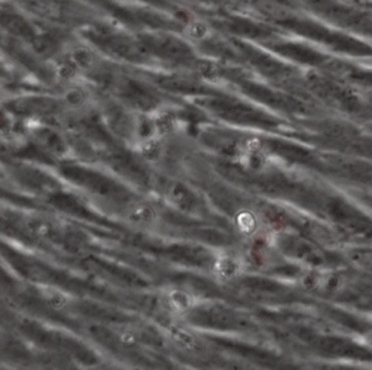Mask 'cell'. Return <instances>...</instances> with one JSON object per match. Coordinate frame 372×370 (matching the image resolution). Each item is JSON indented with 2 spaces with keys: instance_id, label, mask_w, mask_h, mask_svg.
Listing matches in <instances>:
<instances>
[{
  "instance_id": "cell-1",
  "label": "cell",
  "mask_w": 372,
  "mask_h": 370,
  "mask_svg": "<svg viewBox=\"0 0 372 370\" xmlns=\"http://www.w3.org/2000/svg\"><path fill=\"white\" fill-rule=\"evenodd\" d=\"M314 2L318 6V10L321 13H326L329 18L350 28L372 32V18L366 13L355 10L348 6L333 3L330 0H314Z\"/></svg>"
},
{
  "instance_id": "cell-2",
  "label": "cell",
  "mask_w": 372,
  "mask_h": 370,
  "mask_svg": "<svg viewBox=\"0 0 372 370\" xmlns=\"http://www.w3.org/2000/svg\"><path fill=\"white\" fill-rule=\"evenodd\" d=\"M238 270H240V266H238L237 259L230 254H223L217 257V260L214 263V271L217 278L224 282H229L233 278H236Z\"/></svg>"
},
{
  "instance_id": "cell-3",
  "label": "cell",
  "mask_w": 372,
  "mask_h": 370,
  "mask_svg": "<svg viewBox=\"0 0 372 370\" xmlns=\"http://www.w3.org/2000/svg\"><path fill=\"white\" fill-rule=\"evenodd\" d=\"M128 219L133 221L134 224L152 225L157 219V212L154 211V208L152 205L140 202L128 209Z\"/></svg>"
},
{
  "instance_id": "cell-4",
  "label": "cell",
  "mask_w": 372,
  "mask_h": 370,
  "mask_svg": "<svg viewBox=\"0 0 372 370\" xmlns=\"http://www.w3.org/2000/svg\"><path fill=\"white\" fill-rule=\"evenodd\" d=\"M165 301L168 303V307L173 312H186L192 307V296L181 291V289H172V291H168L165 295Z\"/></svg>"
},
{
  "instance_id": "cell-5",
  "label": "cell",
  "mask_w": 372,
  "mask_h": 370,
  "mask_svg": "<svg viewBox=\"0 0 372 370\" xmlns=\"http://www.w3.org/2000/svg\"><path fill=\"white\" fill-rule=\"evenodd\" d=\"M169 337L175 344H177L185 350H193V348H197V346H198L197 337L182 327L169 326Z\"/></svg>"
},
{
  "instance_id": "cell-6",
  "label": "cell",
  "mask_w": 372,
  "mask_h": 370,
  "mask_svg": "<svg viewBox=\"0 0 372 370\" xmlns=\"http://www.w3.org/2000/svg\"><path fill=\"white\" fill-rule=\"evenodd\" d=\"M163 153V140L161 135L144 140L140 146V154L147 160H157Z\"/></svg>"
},
{
  "instance_id": "cell-7",
  "label": "cell",
  "mask_w": 372,
  "mask_h": 370,
  "mask_svg": "<svg viewBox=\"0 0 372 370\" xmlns=\"http://www.w3.org/2000/svg\"><path fill=\"white\" fill-rule=\"evenodd\" d=\"M236 225L241 233L250 235L257 228V219L250 211H240L236 215Z\"/></svg>"
},
{
  "instance_id": "cell-8",
  "label": "cell",
  "mask_w": 372,
  "mask_h": 370,
  "mask_svg": "<svg viewBox=\"0 0 372 370\" xmlns=\"http://www.w3.org/2000/svg\"><path fill=\"white\" fill-rule=\"evenodd\" d=\"M154 128L157 135H168L176 130V119L169 114H160L154 118Z\"/></svg>"
},
{
  "instance_id": "cell-9",
  "label": "cell",
  "mask_w": 372,
  "mask_h": 370,
  "mask_svg": "<svg viewBox=\"0 0 372 370\" xmlns=\"http://www.w3.org/2000/svg\"><path fill=\"white\" fill-rule=\"evenodd\" d=\"M168 198L169 201L177 206V208H186L191 202V198L188 195V192L179 186V185H172L168 190Z\"/></svg>"
},
{
  "instance_id": "cell-10",
  "label": "cell",
  "mask_w": 372,
  "mask_h": 370,
  "mask_svg": "<svg viewBox=\"0 0 372 370\" xmlns=\"http://www.w3.org/2000/svg\"><path fill=\"white\" fill-rule=\"evenodd\" d=\"M45 299H47L48 305H50V307H53L54 310H61L64 305H66V298H64L57 291H47Z\"/></svg>"
},
{
  "instance_id": "cell-11",
  "label": "cell",
  "mask_w": 372,
  "mask_h": 370,
  "mask_svg": "<svg viewBox=\"0 0 372 370\" xmlns=\"http://www.w3.org/2000/svg\"><path fill=\"white\" fill-rule=\"evenodd\" d=\"M265 163V158L264 155L259 153V151H249L246 154V165L250 167V169H261Z\"/></svg>"
},
{
  "instance_id": "cell-12",
  "label": "cell",
  "mask_w": 372,
  "mask_h": 370,
  "mask_svg": "<svg viewBox=\"0 0 372 370\" xmlns=\"http://www.w3.org/2000/svg\"><path fill=\"white\" fill-rule=\"evenodd\" d=\"M121 342H122V343H125V344H131V343H134V342H136V339H134V335H133V334L125 333V334H122V335H121Z\"/></svg>"
}]
</instances>
